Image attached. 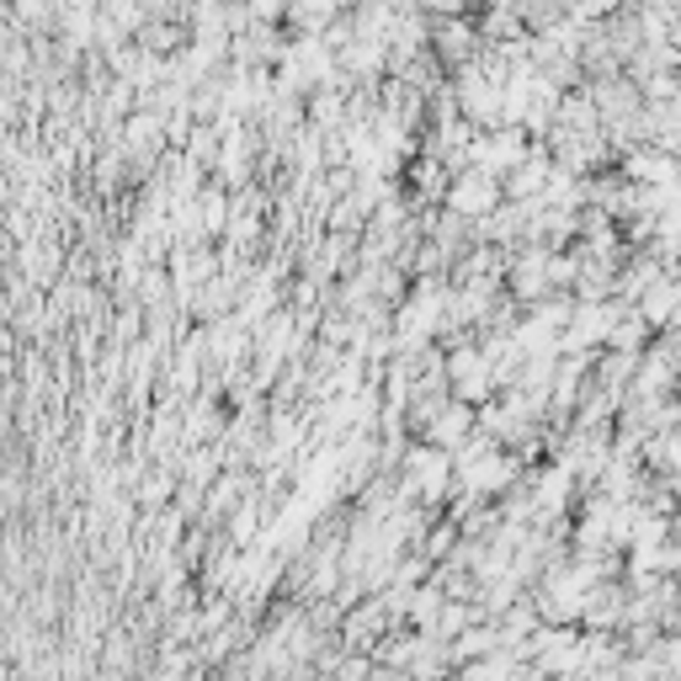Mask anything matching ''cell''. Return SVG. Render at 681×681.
Wrapping results in <instances>:
<instances>
[{"mask_svg":"<svg viewBox=\"0 0 681 681\" xmlns=\"http://www.w3.org/2000/svg\"><path fill=\"white\" fill-rule=\"evenodd\" d=\"M495 203H501V181H495L490 170H468V176L453 181V214H463V219H490V214H501Z\"/></svg>","mask_w":681,"mask_h":681,"instance_id":"obj_1","label":"cell"},{"mask_svg":"<svg viewBox=\"0 0 681 681\" xmlns=\"http://www.w3.org/2000/svg\"><path fill=\"white\" fill-rule=\"evenodd\" d=\"M468 437H474V411H468V405H447V411L437 415V421H432V442H437V447H468Z\"/></svg>","mask_w":681,"mask_h":681,"instance_id":"obj_2","label":"cell"},{"mask_svg":"<svg viewBox=\"0 0 681 681\" xmlns=\"http://www.w3.org/2000/svg\"><path fill=\"white\" fill-rule=\"evenodd\" d=\"M447 453H442V447H432V453H426V447H415L411 453V490H426V495H437L442 490V480H447Z\"/></svg>","mask_w":681,"mask_h":681,"instance_id":"obj_3","label":"cell"},{"mask_svg":"<svg viewBox=\"0 0 681 681\" xmlns=\"http://www.w3.org/2000/svg\"><path fill=\"white\" fill-rule=\"evenodd\" d=\"M644 336H650V319L644 315H629V319H618V325H612V346H618V352H623V357H633V352H639V346H644Z\"/></svg>","mask_w":681,"mask_h":681,"instance_id":"obj_4","label":"cell"}]
</instances>
